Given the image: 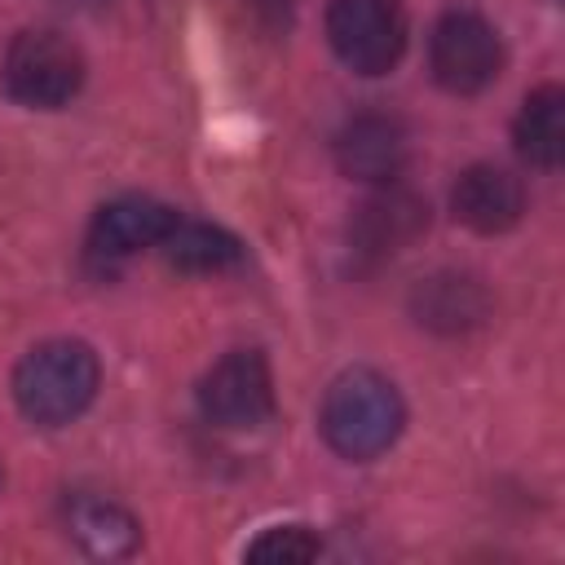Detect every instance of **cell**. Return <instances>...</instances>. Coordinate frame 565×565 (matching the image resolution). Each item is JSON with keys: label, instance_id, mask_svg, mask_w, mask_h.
I'll return each instance as SVG.
<instances>
[{"label": "cell", "instance_id": "cell-9", "mask_svg": "<svg viewBox=\"0 0 565 565\" xmlns=\"http://www.w3.org/2000/svg\"><path fill=\"white\" fill-rule=\"evenodd\" d=\"M450 212L472 234H508L525 212V185L508 168L472 163L450 190Z\"/></svg>", "mask_w": 565, "mask_h": 565}, {"label": "cell", "instance_id": "cell-14", "mask_svg": "<svg viewBox=\"0 0 565 565\" xmlns=\"http://www.w3.org/2000/svg\"><path fill=\"white\" fill-rule=\"evenodd\" d=\"M66 525H71V539H75L88 556H102V561L128 556V552L141 543L137 516L124 512V508L110 503V499H75L71 512H66Z\"/></svg>", "mask_w": 565, "mask_h": 565}, {"label": "cell", "instance_id": "cell-10", "mask_svg": "<svg viewBox=\"0 0 565 565\" xmlns=\"http://www.w3.org/2000/svg\"><path fill=\"white\" fill-rule=\"evenodd\" d=\"M177 216L181 212H172L168 203H154V199H141V194L115 199V203L97 207L93 230H88V252L97 260H128L137 252L159 247Z\"/></svg>", "mask_w": 565, "mask_h": 565}, {"label": "cell", "instance_id": "cell-3", "mask_svg": "<svg viewBox=\"0 0 565 565\" xmlns=\"http://www.w3.org/2000/svg\"><path fill=\"white\" fill-rule=\"evenodd\" d=\"M0 84L18 106L31 110H57L66 106L84 84V53L62 31L35 26L13 35L0 62Z\"/></svg>", "mask_w": 565, "mask_h": 565}, {"label": "cell", "instance_id": "cell-8", "mask_svg": "<svg viewBox=\"0 0 565 565\" xmlns=\"http://www.w3.org/2000/svg\"><path fill=\"white\" fill-rule=\"evenodd\" d=\"M424 225H428V203L415 190H402L393 181V185H380V194H371L358 207V216L349 225V243H353V256L384 260V256L402 252L406 243H415Z\"/></svg>", "mask_w": 565, "mask_h": 565}, {"label": "cell", "instance_id": "cell-12", "mask_svg": "<svg viewBox=\"0 0 565 565\" xmlns=\"http://www.w3.org/2000/svg\"><path fill=\"white\" fill-rule=\"evenodd\" d=\"M411 309H415V318L424 327L459 335V331H468V327H477L486 318V291L468 274H433V278H424L415 287Z\"/></svg>", "mask_w": 565, "mask_h": 565}, {"label": "cell", "instance_id": "cell-13", "mask_svg": "<svg viewBox=\"0 0 565 565\" xmlns=\"http://www.w3.org/2000/svg\"><path fill=\"white\" fill-rule=\"evenodd\" d=\"M159 252L181 274H221V269H234L243 260V243L230 230L207 225V221H185V216L172 221Z\"/></svg>", "mask_w": 565, "mask_h": 565}, {"label": "cell", "instance_id": "cell-2", "mask_svg": "<svg viewBox=\"0 0 565 565\" xmlns=\"http://www.w3.org/2000/svg\"><path fill=\"white\" fill-rule=\"evenodd\" d=\"M102 362L84 340H44L13 366V402L40 428H62L97 397Z\"/></svg>", "mask_w": 565, "mask_h": 565}, {"label": "cell", "instance_id": "cell-1", "mask_svg": "<svg viewBox=\"0 0 565 565\" xmlns=\"http://www.w3.org/2000/svg\"><path fill=\"white\" fill-rule=\"evenodd\" d=\"M318 428H322V437L335 455H344L353 463H366L402 437L406 402H402L393 380H384L371 366H353V371L331 380V388L322 397Z\"/></svg>", "mask_w": 565, "mask_h": 565}, {"label": "cell", "instance_id": "cell-7", "mask_svg": "<svg viewBox=\"0 0 565 565\" xmlns=\"http://www.w3.org/2000/svg\"><path fill=\"white\" fill-rule=\"evenodd\" d=\"M411 159V137L393 115H358L335 132V163L349 181L393 185Z\"/></svg>", "mask_w": 565, "mask_h": 565}, {"label": "cell", "instance_id": "cell-4", "mask_svg": "<svg viewBox=\"0 0 565 565\" xmlns=\"http://www.w3.org/2000/svg\"><path fill=\"white\" fill-rule=\"evenodd\" d=\"M406 9L402 0H331L327 40L353 75H388L406 53Z\"/></svg>", "mask_w": 565, "mask_h": 565}, {"label": "cell", "instance_id": "cell-5", "mask_svg": "<svg viewBox=\"0 0 565 565\" xmlns=\"http://www.w3.org/2000/svg\"><path fill=\"white\" fill-rule=\"evenodd\" d=\"M428 71L446 93L472 97V93H481L499 79L503 40L481 13L450 9V13L437 18V26L428 35Z\"/></svg>", "mask_w": 565, "mask_h": 565}, {"label": "cell", "instance_id": "cell-6", "mask_svg": "<svg viewBox=\"0 0 565 565\" xmlns=\"http://www.w3.org/2000/svg\"><path fill=\"white\" fill-rule=\"evenodd\" d=\"M199 411L216 428H260L274 415V375L260 349H230L199 380Z\"/></svg>", "mask_w": 565, "mask_h": 565}, {"label": "cell", "instance_id": "cell-11", "mask_svg": "<svg viewBox=\"0 0 565 565\" xmlns=\"http://www.w3.org/2000/svg\"><path fill=\"white\" fill-rule=\"evenodd\" d=\"M512 141L525 163H534L543 172L561 168V159H565V93L556 84H543L521 102Z\"/></svg>", "mask_w": 565, "mask_h": 565}, {"label": "cell", "instance_id": "cell-15", "mask_svg": "<svg viewBox=\"0 0 565 565\" xmlns=\"http://www.w3.org/2000/svg\"><path fill=\"white\" fill-rule=\"evenodd\" d=\"M243 556L260 565H305L322 556V539L309 525H274V530H260V539H252Z\"/></svg>", "mask_w": 565, "mask_h": 565}]
</instances>
